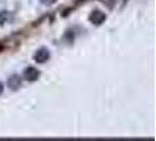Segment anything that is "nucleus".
Instances as JSON below:
<instances>
[{"label":"nucleus","mask_w":156,"mask_h":141,"mask_svg":"<svg viewBox=\"0 0 156 141\" xmlns=\"http://www.w3.org/2000/svg\"><path fill=\"white\" fill-rule=\"evenodd\" d=\"M2 92H4V85L0 82V94L2 93Z\"/></svg>","instance_id":"0eeeda50"},{"label":"nucleus","mask_w":156,"mask_h":141,"mask_svg":"<svg viewBox=\"0 0 156 141\" xmlns=\"http://www.w3.org/2000/svg\"><path fill=\"white\" fill-rule=\"evenodd\" d=\"M40 77V72L34 67H27L23 70V78L25 80H27L28 82H33L37 81Z\"/></svg>","instance_id":"f03ea898"},{"label":"nucleus","mask_w":156,"mask_h":141,"mask_svg":"<svg viewBox=\"0 0 156 141\" xmlns=\"http://www.w3.org/2000/svg\"><path fill=\"white\" fill-rule=\"evenodd\" d=\"M89 20L95 26H100V25H102V24L106 21V14L103 12H101V11H98L96 9V11H93L90 13Z\"/></svg>","instance_id":"f257e3e1"},{"label":"nucleus","mask_w":156,"mask_h":141,"mask_svg":"<svg viewBox=\"0 0 156 141\" xmlns=\"http://www.w3.org/2000/svg\"><path fill=\"white\" fill-rule=\"evenodd\" d=\"M12 19H13V14L11 12H7V11H1L0 12V25L11 23Z\"/></svg>","instance_id":"39448f33"},{"label":"nucleus","mask_w":156,"mask_h":141,"mask_svg":"<svg viewBox=\"0 0 156 141\" xmlns=\"http://www.w3.org/2000/svg\"><path fill=\"white\" fill-rule=\"evenodd\" d=\"M41 4H44V5H52V4H54L56 0H39Z\"/></svg>","instance_id":"423d86ee"},{"label":"nucleus","mask_w":156,"mask_h":141,"mask_svg":"<svg viewBox=\"0 0 156 141\" xmlns=\"http://www.w3.org/2000/svg\"><path fill=\"white\" fill-rule=\"evenodd\" d=\"M7 86L11 88V89H13V91H16L18 89L19 87L21 86V79L19 75H11L9 78H8V81H7Z\"/></svg>","instance_id":"20e7f679"},{"label":"nucleus","mask_w":156,"mask_h":141,"mask_svg":"<svg viewBox=\"0 0 156 141\" xmlns=\"http://www.w3.org/2000/svg\"><path fill=\"white\" fill-rule=\"evenodd\" d=\"M49 56H51L49 51L47 49L46 47H42V48H40V49H38V51L35 52V54H34V60L38 63H44L49 59Z\"/></svg>","instance_id":"7ed1b4c3"},{"label":"nucleus","mask_w":156,"mask_h":141,"mask_svg":"<svg viewBox=\"0 0 156 141\" xmlns=\"http://www.w3.org/2000/svg\"><path fill=\"white\" fill-rule=\"evenodd\" d=\"M0 51H1V46H0Z\"/></svg>","instance_id":"6e6552de"}]
</instances>
